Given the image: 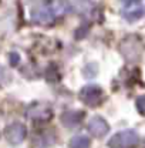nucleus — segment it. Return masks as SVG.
I'll use <instances>...</instances> for the list:
<instances>
[{"label":"nucleus","mask_w":145,"mask_h":148,"mask_svg":"<svg viewBox=\"0 0 145 148\" xmlns=\"http://www.w3.org/2000/svg\"><path fill=\"white\" fill-rule=\"evenodd\" d=\"M140 141V137L137 131L134 130H124L115 134L108 141V145L111 148H134Z\"/></svg>","instance_id":"f257e3e1"},{"label":"nucleus","mask_w":145,"mask_h":148,"mask_svg":"<svg viewBox=\"0 0 145 148\" xmlns=\"http://www.w3.org/2000/svg\"><path fill=\"white\" fill-rule=\"evenodd\" d=\"M80 100L90 106V107H97L101 104V100H103V90L101 87L95 86V84H88L85 87L81 88L80 91Z\"/></svg>","instance_id":"f03ea898"},{"label":"nucleus","mask_w":145,"mask_h":148,"mask_svg":"<svg viewBox=\"0 0 145 148\" xmlns=\"http://www.w3.org/2000/svg\"><path fill=\"white\" fill-rule=\"evenodd\" d=\"M26 134H27V130L21 123H14V124L6 127V130H4V135H6L7 141L13 145L20 144L26 138Z\"/></svg>","instance_id":"7ed1b4c3"},{"label":"nucleus","mask_w":145,"mask_h":148,"mask_svg":"<svg viewBox=\"0 0 145 148\" xmlns=\"http://www.w3.org/2000/svg\"><path fill=\"white\" fill-rule=\"evenodd\" d=\"M88 131L94 137H104L109 131L108 123L103 117L95 115V117H92L90 121H88Z\"/></svg>","instance_id":"20e7f679"},{"label":"nucleus","mask_w":145,"mask_h":148,"mask_svg":"<svg viewBox=\"0 0 145 148\" xmlns=\"http://www.w3.org/2000/svg\"><path fill=\"white\" fill-rule=\"evenodd\" d=\"M53 115L51 110L44 106V104H33L29 110H27V117L31 120H40V121H47L50 120Z\"/></svg>","instance_id":"39448f33"},{"label":"nucleus","mask_w":145,"mask_h":148,"mask_svg":"<svg viewBox=\"0 0 145 148\" xmlns=\"http://www.w3.org/2000/svg\"><path fill=\"white\" fill-rule=\"evenodd\" d=\"M31 18H33V21L37 23V24H51L53 21H54V16H53V13H51V10L49 9V6H43V7H38L36 9L34 12H33V14H31Z\"/></svg>","instance_id":"423d86ee"},{"label":"nucleus","mask_w":145,"mask_h":148,"mask_svg":"<svg viewBox=\"0 0 145 148\" xmlns=\"http://www.w3.org/2000/svg\"><path fill=\"white\" fill-rule=\"evenodd\" d=\"M83 118H84L83 111H66L61 115V123L68 128H75L77 125L81 124Z\"/></svg>","instance_id":"0eeeda50"},{"label":"nucleus","mask_w":145,"mask_h":148,"mask_svg":"<svg viewBox=\"0 0 145 148\" xmlns=\"http://www.w3.org/2000/svg\"><path fill=\"white\" fill-rule=\"evenodd\" d=\"M67 4L70 6L72 12L80 14H90L94 9V4L91 0H68Z\"/></svg>","instance_id":"6e6552de"},{"label":"nucleus","mask_w":145,"mask_h":148,"mask_svg":"<svg viewBox=\"0 0 145 148\" xmlns=\"http://www.w3.org/2000/svg\"><path fill=\"white\" fill-rule=\"evenodd\" d=\"M122 43L128 44V47L124 46V44H121V53L127 57V60H137V58L140 57V54H141V50H134L135 38H134V37H128Z\"/></svg>","instance_id":"1a4fd4ad"},{"label":"nucleus","mask_w":145,"mask_h":148,"mask_svg":"<svg viewBox=\"0 0 145 148\" xmlns=\"http://www.w3.org/2000/svg\"><path fill=\"white\" fill-rule=\"evenodd\" d=\"M49 9L51 10L53 16L54 17H58V16H63L67 10V3L63 1V0H51L50 4H47Z\"/></svg>","instance_id":"9d476101"},{"label":"nucleus","mask_w":145,"mask_h":148,"mask_svg":"<svg viewBox=\"0 0 145 148\" xmlns=\"http://www.w3.org/2000/svg\"><path fill=\"white\" fill-rule=\"evenodd\" d=\"M70 148H90V140L85 135H75L70 141Z\"/></svg>","instance_id":"9b49d317"},{"label":"nucleus","mask_w":145,"mask_h":148,"mask_svg":"<svg viewBox=\"0 0 145 148\" xmlns=\"http://www.w3.org/2000/svg\"><path fill=\"white\" fill-rule=\"evenodd\" d=\"M142 14H144V7H141V6H137L135 9H131V10H124V17L129 21L138 20Z\"/></svg>","instance_id":"f8f14e48"},{"label":"nucleus","mask_w":145,"mask_h":148,"mask_svg":"<svg viewBox=\"0 0 145 148\" xmlns=\"http://www.w3.org/2000/svg\"><path fill=\"white\" fill-rule=\"evenodd\" d=\"M137 110L140 114L145 115V95H141L137 98Z\"/></svg>","instance_id":"ddd939ff"},{"label":"nucleus","mask_w":145,"mask_h":148,"mask_svg":"<svg viewBox=\"0 0 145 148\" xmlns=\"http://www.w3.org/2000/svg\"><path fill=\"white\" fill-rule=\"evenodd\" d=\"M9 58H10V64H12V66H16V64H18V54H17V53H10Z\"/></svg>","instance_id":"4468645a"},{"label":"nucleus","mask_w":145,"mask_h":148,"mask_svg":"<svg viewBox=\"0 0 145 148\" xmlns=\"http://www.w3.org/2000/svg\"><path fill=\"white\" fill-rule=\"evenodd\" d=\"M140 0H122V3L125 4V6H134V4H137Z\"/></svg>","instance_id":"2eb2a0df"},{"label":"nucleus","mask_w":145,"mask_h":148,"mask_svg":"<svg viewBox=\"0 0 145 148\" xmlns=\"http://www.w3.org/2000/svg\"><path fill=\"white\" fill-rule=\"evenodd\" d=\"M1 73H3V70H1V67H0V77H1Z\"/></svg>","instance_id":"dca6fc26"}]
</instances>
